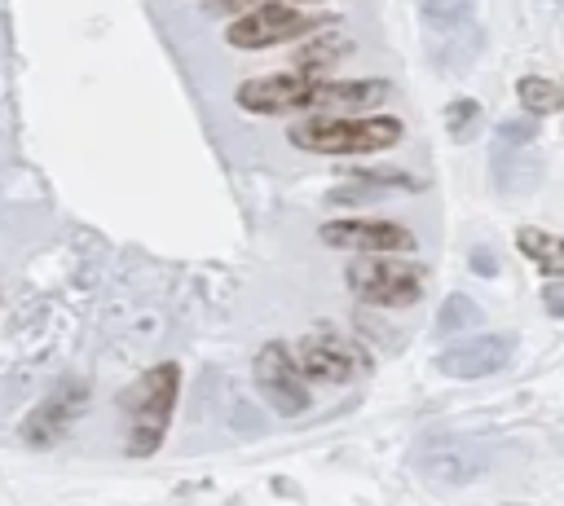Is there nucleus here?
<instances>
[{
    "label": "nucleus",
    "instance_id": "5",
    "mask_svg": "<svg viewBox=\"0 0 564 506\" xmlns=\"http://www.w3.org/2000/svg\"><path fill=\"white\" fill-rule=\"evenodd\" d=\"M414 466H419L423 480H432V484H449V488H454V484H471L476 475H485L489 458H485V449H480L476 440L441 431V436H423V440H419V449H414Z\"/></svg>",
    "mask_w": 564,
    "mask_h": 506
},
{
    "label": "nucleus",
    "instance_id": "7",
    "mask_svg": "<svg viewBox=\"0 0 564 506\" xmlns=\"http://www.w3.org/2000/svg\"><path fill=\"white\" fill-rule=\"evenodd\" d=\"M88 409V383L84 378H62L26 418H22V427H18V436L31 444V449H48V444H57L70 427H75V418Z\"/></svg>",
    "mask_w": 564,
    "mask_h": 506
},
{
    "label": "nucleus",
    "instance_id": "22",
    "mask_svg": "<svg viewBox=\"0 0 564 506\" xmlns=\"http://www.w3.org/2000/svg\"><path fill=\"white\" fill-rule=\"evenodd\" d=\"M542 304H546V312H551V317H564V282L546 286V290H542Z\"/></svg>",
    "mask_w": 564,
    "mask_h": 506
},
{
    "label": "nucleus",
    "instance_id": "19",
    "mask_svg": "<svg viewBox=\"0 0 564 506\" xmlns=\"http://www.w3.org/2000/svg\"><path fill=\"white\" fill-rule=\"evenodd\" d=\"M476 123H480V106L476 101H449L445 106V128H449V136H458V141H467L471 132H476Z\"/></svg>",
    "mask_w": 564,
    "mask_h": 506
},
{
    "label": "nucleus",
    "instance_id": "14",
    "mask_svg": "<svg viewBox=\"0 0 564 506\" xmlns=\"http://www.w3.org/2000/svg\"><path fill=\"white\" fill-rule=\"evenodd\" d=\"M538 176H542V163L533 158V154H507V150H498V158H494V180H498V189H516V194H524V189H533L538 185Z\"/></svg>",
    "mask_w": 564,
    "mask_h": 506
},
{
    "label": "nucleus",
    "instance_id": "21",
    "mask_svg": "<svg viewBox=\"0 0 564 506\" xmlns=\"http://www.w3.org/2000/svg\"><path fill=\"white\" fill-rule=\"evenodd\" d=\"M383 194H388L383 185H370V180H357V176H352V185L330 189V202H375V198H383Z\"/></svg>",
    "mask_w": 564,
    "mask_h": 506
},
{
    "label": "nucleus",
    "instance_id": "1",
    "mask_svg": "<svg viewBox=\"0 0 564 506\" xmlns=\"http://www.w3.org/2000/svg\"><path fill=\"white\" fill-rule=\"evenodd\" d=\"M176 392H181V370L176 361H159L150 365L132 387L119 392V409L128 418V458H150L163 436H167V422H172V409H176Z\"/></svg>",
    "mask_w": 564,
    "mask_h": 506
},
{
    "label": "nucleus",
    "instance_id": "11",
    "mask_svg": "<svg viewBox=\"0 0 564 506\" xmlns=\"http://www.w3.org/2000/svg\"><path fill=\"white\" fill-rule=\"evenodd\" d=\"M511 348H516L511 334H476L467 343L445 348L436 356V370L449 374V378H485V374H494L511 361Z\"/></svg>",
    "mask_w": 564,
    "mask_h": 506
},
{
    "label": "nucleus",
    "instance_id": "10",
    "mask_svg": "<svg viewBox=\"0 0 564 506\" xmlns=\"http://www.w3.org/2000/svg\"><path fill=\"white\" fill-rule=\"evenodd\" d=\"M322 242L339 246V251H414V233L397 220H330L322 224Z\"/></svg>",
    "mask_w": 564,
    "mask_h": 506
},
{
    "label": "nucleus",
    "instance_id": "8",
    "mask_svg": "<svg viewBox=\"0 0 564 506\" xmlns=\"http://www.w3.org/2000/svg\"><path fill=\"white\" fill-rule=\"evenodd\" d=\"M295 356H300V370L308 378H322V383H352V378H361L370 370V356L352 339H344L335 330H317V334L300 339Z\"/></svg>",
    "mask_w": 564,
    "mask_h": 506
},
{
    "label": "nucleus",
    "instance_id": "2",
    "mask_svg": "<svg viewBox=\"0 0 564 506\" xmlns=\"http://www.w3.org/2000/svg\"><path fill=\"white\" fill-rule=\"evenodd\" d=\"M291 145L308 150V154H375L401 141V119L392 114H313L291 123Z\"/></svg>",
    "mask_w": 564,
    "mask_h": 506
},
{
    "label": "nucleus",
    "instance_id": "9",
    "mask_svg": "<svg viewBox=\"0 0 564 506\" xmlns=\"http://www.w3.org/2000/svg\"><path fill=\"white\" fill-rule=\"evenodd\" d=\"M313 26H317V18L313 13H300L291 4H256L238 22H229L225 40L234 48H273L282 40H295V35L313 31Z\"/></svg>",
    "mask_w": 564,
    "mask_h": 506
},
{
    "label": "nucleus",
    "instance_id": "24",
    "mask_svg": "<svg viewBox=\"0 0 564 506\" xmlns=\"http://www.w3.org/2000/svg\"><path fill=\"white\" fill-rule=\"evenodd\" d=\"M225 13H247V4H256V0H216Z\"/></svg>",
    "mask_w": 564,
    "mask_h": 506
},
{
    "label": "nucleus",
    "instance_id": "6",
    "mask_svg": "<svg viewBox=\"0 0 564 506\" xmlns=\"http://www.w3.org/2000/svg\"><path fill=\"white\" fill-rule=\"evenodd\" d=\"M317 88H322V75L313 70H291V75H264V79H247L238 84L234 101L251 114H295V110H308L317 106Z\"/></svg>",
    "mask_w": 564,
    "mask_h": 506
},
{
    "label": "nucleus",
    "instance_id": "13",
    "mask_svg": "<svg viewBox=\"0 0 564 506\" xmlns=\"http://www.w3.org/2000/svg\"><path fill=\"white\" fill-rule=\"evenodd\" d=\"M516 246H520V255L533 260L542 273H564V238H560V233H546V229H520Z\"/></svg>",
    "mask_w": 564,
    "mask_h": 506
},
{
    "label": "nucleus",
    "instance_id": "15",
    "mask_svg": "<svg viewBox=\"0 0 564 506\" xmlns=\"http://www.w3.org/2000/svg\"><path fill=\"white\" fill-rule=\"evenodd\" d=\"M516 97L529 114H555L564 106V84L560 79H546V75H524L516 84Z\"/></svg>",
    "mask_w": 564,
    "mask_h": 506
},
{
    "label": "nucleus",
    "instance_id": "17",
    "mask_svg": "<svg viewBox=\"0 0 564 506\" xmlns=\"http://www.w3.org/2000/svg\"><path fill=\"white\" fill-rule=\"evenodd\" d=\"M348 48H352V40H344V35H322V40H313L308 48H300V53H295V66L317 75V70H326L330 62H339Z\"/></svg>",
    "mask_w": 564,
    "mask_h": 506
},
{
    "label": "nucleus",
    "instance_id": "23",
    "mask_svg": "<svg viewBox=\"0 0 564 506\" xmlns=\"http://www.w3.org/2000/svg\"><path fill=\"white\" fill-rule=\"evenodd\" d=\"M471 268H480V273H494V255H489V251H471Z\"/></svg>",
    "mask_w": 564,
    "mask_h": 506
},
{
    "label": "nucleus",
    "instance_id": "4",
    "mask_svg": "<svg viewBox=\"0 0 564 506\" xmlns=\"http://www.w3.org/2000/svg\"><path fill=\"white\" fill-rule=\"evenodd\" d=\"M251 374H256V392L282 414V418H295L308 409V374L300 370V356H291L286 343H264L251 361Z\"/></svg>",
    "mask_w": 564,
    "mask_h": 506
},
{
    "label": "nucleus",
    "instance_id": "12",
    "mask_svg": "<svg viewBox=\"0 0 564 506\" xmlns=\"http://www.w3.org/2000/svg\"><path fill=\"white\" fill-rule=\"evenodd\" d=\"M388 97V79H322L313 114H352Z\"/></svg>",
    "mask_w": 564,
    "mask_h": 506
},
{
    "label": "nucleus",
    "instance_id": "18",
    "mask_svg": "<svg viewBox=\"0 0 564 506\" xmlns=\"http://www.w3.org/2000/svg\"><path fill=\"white\" fill-rule=\"evenodd\" d=\"M476 13V0H423V22L436 31H458Z\"/></svg>",
    "mask_w": 564,
    "mask_h": 506
},
{
    "label": "nucleus",
    "instance_id": "16",
    "mask_svg": "<svg viewBox=\"0 0 564 506\" xmlns=\"http://www.w3.org/2000/svg\"><path fill=\"white\" fill-rule=\"evenodd\" d=\"M480 321H485V312H480V304L467 299V295H445V304H441V312H436V330H441V334L476 330Z\"/></svg>",
    "mask_w": 564,
    "mask_h": 506
},
{
    "label": "nucleus",
    "instance_id": "3",
    "mask_svg": "<svg viewBox=\"0 0 564 506\" xmlns=\"http://www.w3.org/2000/svg\"><path fill=\"white\" fill-rule=\"evenodd\" d=\"M344 282L361 304L375 308H410L423 295V268L405 260H383V251H366V260H352Z\"/></svg>",
    "mask_w": 564,
    "mask_h": 506
},
{
    "label": "nucleus",
    "instance_id": "20",
    "mask_svg": "<svg viewBox=\"0 0 564 506\" xmlns=\"http://www.w3.org/2000/svg\"><path fill=\"white\" fill-rule=\"evenodd\" d=\"M538 136V119H516V123H502L494 132V145L498 150H516V145H529Z\"/></svg>",
    "mask_w": 564,
    "mask_h": 506
}]
</instances>
